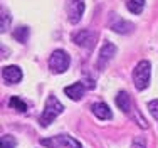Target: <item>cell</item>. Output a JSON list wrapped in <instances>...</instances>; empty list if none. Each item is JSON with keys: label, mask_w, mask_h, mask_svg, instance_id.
<instances>
[{"label": "cell", "mask_w": 158, "mask_h": 148, "mask_svg": "<svg viewBox=\"0 0 158 148\" xmlns=\"http://www.w3.org/2000/svg\"><path fill=\"white\" fill-rule=\"evenodd\" d=\"M14 37L19 40V42H22V44H25L27 42V39H29V27H19L14 30Z\"/></svg>", "instance_id": "cell-14"}, {"label": "cell", "mask_w": 158, "mask_h": 148, "mask_svg": "<svg viewBox=\"0 0 158 148\" xmlns=\"http://www.w3.org/2000/svg\"><path fill=\"white\" fill-rule=\"evenodd\" d=\"M96 37L98 34L93 32V30H81L74 36V42H76L79 47H86V49H93V45L96 42Z\"/></svg>", "instance_id": "cell-6"}, {"label": "cell", "mask_w": 158, "mask_h": 148, "mask_svg": "<svg viewBox=\"0 0 158 148\" xmlns=\"http://www.w3.org/2000/svg\"><path fill=\"white\" fill-rule=\"evenodd\" d=\"M128 10H130L131 14H141L143 12V7H145V0H130V2L126 3Z\"/></svg>", "instance_id": "cell-13"}, {"label": "cell", "mask_w": 158, "mask_h": 148, "mask_svg": "<svg viewBox=\"0 0 158 148\" xmlns=\"http://www.w3.org/2000/svg\"><path fill=\"white\" fill-rule=\"evenodd\" d=\"M116 106H118L121 111H125L126 115H131V99L130 94L125 91H119L118 96H116Z\"/></svg>", "instance_id": "cell-11"}, {"label": "cell", "mask_w": 158, "mask_h": 148, "mask_svg": "<svg viewBox=\"0 0 158 148\" xmlns=\"http://www.w3.org/2000/svg\"><path fill=\"white\" fill-rule=\"evenodd\" d=\"M84 91H86V84H84V82H74V84L64 88V93H66L67 98H71L73 101H79V99H81L82 94H84Z\"/></svg>", "instance_id": "cell-10"}, {"label": "cell", "mask_w": 158, "mask_h": 148, "mask_svg": "<svg viewBox=\"0 0 158 148\" xmlns=\"http://www.w3.org/2000/svg\"><path fill=\"white\" fill-rule=\"evenodd\" d=\"M10 20H12V17H10L9 10L3 9V10H2V24H0V29H2V32H7V30H9Z\"/></svg>", "instance_id": "cell-16"}, {"label": "cell", "mask_w": 158, "mask_h": 148, "mask_svg": "<svg viewBox=\"0 0 158 148\" xmlns=\"http://www.w3.org/2000/svg\"><path fill=\"white\" fill-rule=\"evenodd\" d=\"M110 25H111V29L114 30V32H118V34H131V32H133V29H135V25L131 24V22L123 20V19L118 17L116 14H111Z\"/></svg>", "instance_id": "cell-8"}, {"label": "cell", "mask_w": 158, "mask_h": 148, "mask_svg": "<svg viewBox=\"0 0 158 148\" xmlns=\"http://www.w3.org/2000/svg\"><path fill=\"white\" fill-rule=\"evenodd\" d=\"M40 145L49 146V148H82V145L74 140L73 136H67V135H57V136H52V138H46V140H40Z\"/></svg>", "instance_id": "cell-4"}, {"label": "cell", "mask_w": 158, "mask_h": 148, "mask_svg": "<svg viewBox=\"0 0 158 148\" xmlns=\"http://www.w3.org/2000/svg\"><path fill=\"white\" fill-rule=\"evenodd\" d=\"M93 113H94V116H96V118H99V120H110L111 116H113L110 106H108L106 103H96V104H93Z\"/></svg>", "instance_id": "cell-12"}, {"label": "cell", "mask_w": 158, "mask_h": 148, "mask_svg": "<svg viewBox=\"0 0 158 148\" xmlns=\"http://www.w3.org/2000/svg\"><path fill=\"white\" fill-rule=\"evenodd\" d=\"M9 106H10V108H14V109H17V111H20V113L27 111V104H25L20 98H17V96H14L12 99L9 101Z\"/></svg>", "instance_id": "cell-15"}, {"label": "cell", "mask_w": 158, "mask_h": 148, "mask_svg": "<svg viewBox=\"0 0 158 148\" xmlns=\"http://www.w3.org/2000/svg\"><path fill=\"white\" fill-rule=\"evenodd\" d=\"M150 74H152V66H150L148 61H140L136 64L133 71V81H135V86L136 89H146L150 84Z\"/></svg>", "instance_id": "cell-2"}, {"label": "cell", "mask_w": 158, "mask_h": 148, "mask_svg": "<svg viewBox=\"0 0 158 148\" xmlns=\"http://www.w3.org/2000/svg\"><path fill=\"white\" fill-rule=\"evenodd\" d=\"M69 64H71V57L67 56L66 51H62V49L54 51L51 54V57H49V67H51V71L56 74L64 73V71L69 67Z\"/></svg>", "instance_id": "cell-3"}, {"label": "cell", "mask_w": 158, "mask_h": 148, "mask_svg": "<svg viewBox=\"0 0 158 148\" xmlns=\"http://www.w3.org/2000/svg\"><path fill=\"white\" fill-rule=\"evenodd\" d=\"M148 109H150V113H152L153 118L158 121V99L150 101V103H148Z\"/></svg>", "instance_id": "cell-18"}, {"label": "cell", "mask_w": 158, "mask_h": 148, "mask_svg": "<svg viewBox=\"0 0 158 148\" xmlns=\"http://www.w3.org/2000/svg\"><path fill=\"white\" fill-rule=\"evenodd\" d=\"M2 78L5 84H15L22 79V71L17 66H5L2 69Z\"/></svg>", "instance_id": "cell-9"}, {"label": "cell", "mask_w": 158, "mask_h": 148, "mask_svg": "<svg viewBox=\"0 0 158 148\" xmlns=\"http://www.w3.org/2000/svg\"><path fill=\"white\" fill-rule=\"evenodd\" d=\"M116 54V45L111 42H106L101 47L99 54H98V69H104L106 64L113 59V56Z\"/></svg>", "instance_id": "cell-7"}, {"label": "cell", "mask_w": 158, "mask_h": 148, "mask_svg": "<svg viewBox=\"0 0 158 148\" xmlns=\"http://www.w3.org/2000/svg\"><path fill=\"white\" fill-rule=\"evenodd\" d=\"M84 14V0H69L67 5V17L71 24H77Z\"/></svg>", "instance_id": "cell-5"}, {"label": "cell", "mask_w": 158, "mask_h": 148, "mask_svg": "<svg viewBox=\"0 0 158 148\" xmlns=\"http://www.w3.org/2000/svg\"><path fill=\"white\" fill-rule=\"evenodd\" d=\"M62 111H64V106L61 104V101L51 94V96L47 98V101H46V106H44V109H42V115H40V126L47 128Z\"/></svg>", "instance_id": "cell-1"}, {"label": "cell", "mask_w": 158, "mask_h": 148, "mask_svg": "<svg viewBox=\"0 0 158 148\" xmlns=\"http://www.w3.org/2000/svg\"><path fill=\"white\" fill-rule=\"evenodd\" d=\"M131 148H146L145 140H143V138H135L133 143H131Z\"/></svg>", "instance_id": "cell-19"}, {"label": "cell", "mask_w": 158, "mask_h": 148, "mask_svg": "<svg viewBox=\"0 0 158 148\" xmlns=\"http://www.w3.org/2000/svg\"><path fill=\"white\" fill-rule=\"evenodd\" d=\"M2 148H15V138L10 135L2 136Z\"/></svg>", "instance_id": "cell-17"}]
</instances>
